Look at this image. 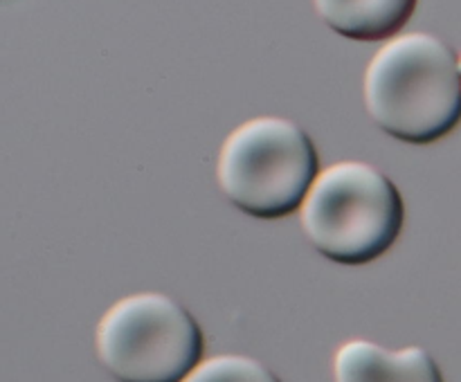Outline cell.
I'll list each match as a JSON object with an SVG mask.
<instances>
[{"label": "cell", "mask_w": 461, "mask_h": 382, "mask_svg": "<svg viewBox=\"0 0 461 382\" xmlns=\"http://www.w3.org/2000/svg\"><path fill=\"white\" fill-rule=\"evenodd\" d=\"M459 70H461V58H459Z\"/></svg>", "instance_id": "ba28073f"}, {"label": "cell", "mask_w": 461, "mask_h": 382, "mask_svg": "<svg viewBox=\"0 0 461 382\" xmlns=\"http://www.w3.org/2000/svg\"><path fill=\"white\" fill-rule=\"evenodd\" d=\"M365 108L381 130L408 144H432L461 121L459 58L428 31L387 40L363 79Z\"/></svg>", "instance_id": "6da1fadb"}, {"label": "cell", "mask_w": 461, "mask_h": 382, "mask_svg": "<svg viewBox=\"0 0 461 382\" xmlns=\"http://www.w3.org/2000/svg\"><path fill=\"white\" fill-rule=\"evenodd\" d=\"M419 0H313L324 25L351 40L394 39L412 18Z\"/></svg>", "instance_id": "8992f818"}, {"label": "cell", "mask_w": 461, "mask_h": 382, "mask_svg": "<svg viewBox=\"0 0 461 382\" xmlns=\"http://www.w3.org/2000/svg\"><path fill=\"white\" fill-rule=\"evenodd\" d=\"M336 382H444L439 364L423 346L390 351L372 340H349L333 358Z\"/></svg>", "instance_id": "5b68a950"}, {"label": "cell", "mask_w": 461, "mask_h": 382, "mask_svg": "<svg viewBox=\"0 0 461 382\" xmlns=\"http://www.w3.org/2000/svg\"><path fill=\"white\" fill-rule=\"evenodd\" d=\"M203 331L165 292L117 299L95 331V351L117 382H183L203 362Z\"/></svg>", "instance_id": "277c9868"}, {"label": "cell", "mask_w": 461, "mask_h": 382, "mask_svg": "<svg viewBox=\"0 0 461 382\" xmlns=\"http://www.w3.org/2000/svg\"><path fill=\"white\" fill-rule=\"evenodd\" d=\"M183 382H282L261 360L223 353L207 358Z\"/></svg>", "instance_id": "52a82bcc"}, {"label": "cell", "mask_w": 461, "mask_h": 382, "mask_svg": "<svg viewBox=\"0 0 461 382\" xmlns=\"http://www.w3.org/2000/svg\"><path fill=\"white\" fill-rule=\"evenodd\" d=\"M318 178V151L300 124L261 115L239 124L221 144L216 182L243 214L275 220L295 214Z\"/></svg>", "instance_id": "3957f363"}, {"label": "cell", "mask_w": 461, "mask_h": 382, "mask_svg": "<svg viewBox=\"0 0 461 382\" xmlns=\"http://www.w3.org/2000/svg\"><path fill=\"white\" fill-rule=\"evenodd\" d=\"M403 198L378 166L342 160L320 171L300 207L311 245L340 265H365L385 254L403 229Z\"/></svg>", "instance_id": "7a4b0ae2"}]
</instances>
